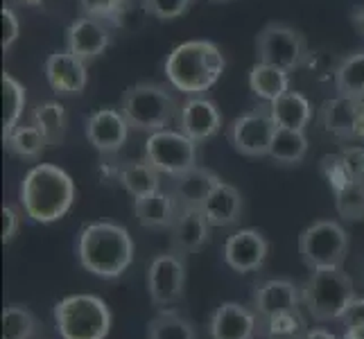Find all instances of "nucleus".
<instances>
[{
	"label": "nucleus",
	"mask_w": 364,
	"mask_h": 339,
	"mask_svg": "<svg viewBox=\"0 0 364 339\" xmlns=\"http://www.w3.org/2000/svg\"><path fill=\"white\" fill-rule=\"evenodd\" d=\"M36 317L25 306H9L3 312V339H32L36 335Z\"/></svg>",
	"instance_id": "obj_35"
},
{
	"label": "nucleus",
	"mask_w": 364,
	"mask_h": 339,
	"mask_svg": "<svg viewBox=\"0 0 364 339\" xmlns=\"http://www.w3.org/2000/svg\"><path fill=\"white\" fill-rule=\"evenodd\" d=\"M299 254L310 269L342 267L348 254V235L333 220H319L299 235Z\"/></svg>",
	"instance_id": "obj_7"
},
{
	"label": "nucleus",
	"mask_w": 364,
	"mask_h": 339,
	"mask_svg": "<svg viewBox=\"0 0 364 339\" xmlns=\"http://www.w3.org/2000/svg\"><path fill=\"white\" fill-rule=\"evenodd\" d=\"M306 333L308 325L306 319L301 317L299 308L274 315L260 323V335H265L267 339H304Z\"/></svg>",
	"instance_id": "obj_33"
},
{
	"label": "nucleus",
	"mask_w": 364,
	"mask_h": 339,
	"mask_svg": "<svg viewBox=\"0 0 364 339\" xmlns=\"http://www.w3.org/2000/svg\"><path fill=\"white\" fill-rule=\"evenodd\" d=\"M61 339H105L111 330V310L100 296L73 294L55 306Z\"/></svg>",
	"instance_id": "obj_6"
},
{
	"label": "nucleus",
	"mask_w": 364,
	"mask_h": 339,
	"mask_svg": "<svg viewBox=\"0 0 364 339\" xmlns=\"http://www.w3.org/2000/svg\"><path fill=\"white\" fill-rule=\"evenodd\" d=\"M204 215L210 226H231L242 217L245 210V199L237 188L231 183L220 181V185L210 193V197L202 206Z\"/></svg>",
	"instance_id": "obj_23"
},
{
	"label": "nucleus",
	"mask_w": 364,
	"mask_h": 339,
	"mask_svg": "<svg viewBox=\"0 0 364 339\" xmlns=\"http://www.w3.org/2000/svg\"><path fill=\"white\" fill-rule=\"evenodd\" d=\"M355 298V287L342 267L312 269L304 287V303L315 321L342 319L344 310Z\"/></svg>",
	"instance_id": "obj_5"
},
{
	"label": "nucleus",
	"mask_w": 364,
	"mask_h": 339,
	"mask_svg": "<svg viewBox=\"0 0 364 339\" xmlns=\"http://www.w3.org/2000/svg\"><path fill=\"white\" fill-rule=\"evenodd\" d=\"M129 122L124 120L120 109L105 107L86 118L84 131L89 141L100 154H116L127 143L129 136Z\"/></svg>",
	"instance_id": "obj_13"
},
{
	"label": "nucleus",
	"mask_w": 364,
	"mask_h": 339,
	"mask_svg": "<svg viewBox=\"0 0 364 339\" xmlns=\"http://www.w3.org/2000/svg\"><path fill=\"white\" fill-rule=\"evenodd\" d=\"M170 195L179 208H202L210 193L220 185V177L208 168H191L177 177H170Z\"/></svg>",
	"instance_id": "obj_18"
},
{
	"label": "nucleus",
	"mask_w": 364,
	"mask_h": 339,
	"mask_svg": "<svg viewBox=\"0 0 364 339\" xmlns=\"http://www.w3.org/2000/svg\"><path fill=\"white\" fill-rule=\"evenodd\" d=\"M147 339H197V330L191 319L181 312L163 308L147 325Z\"/></svg>",
	"instance_id": "obj_30"
},
{
	"label": "nucleus",
	"mask_w": 364,
	"mask_h": 339,
	"mask_svg": "<svg viewBox=\"0 0 364 339\" xmlns=\"http://www.w3.org/2000/svg\"><path fill=\"white\" fill-rule=\"evenodd\" d=\"M360 102L362 99H348L342 95L326 99L319 109L321 127L328 134L342 138V141H355L358 120H360Z\"/></svg>",
	"instance_id": "obj_21"
},
{
	"label": "nucleus",
	"mask_w": 364,
	"mask_h": 339,
	"mask_svg": "<svg viewBox=\"0 0 364 339\" xmlns=\"http://www.w3.org/2000/svg\"><path fill=\"white\" fill-rule=\"evenodd\" d=\"M276 129L279 127L272 118L269 104H262L235 118L227 127V138L237 154L267 156Z\"/></svg>",
	"instance_id": "obj_10"
},
{
	"label": "nucleus",
	"mask_w": 364,
	"mask_h": 339,
	"mask_svg": "<svg viewBox=\"0 0 364 339\" xmlns=\"http://www.w3.org/2000/svg\"><path fill=\"white\" fill-rule=\"evenodd\" d=\"M111 43V32L105 21L93 16H82L66 32V50L84 61H93L105 53Z\"/></svg>",
	"instance_id": "obj_19"
},
{
	"label": "nucleus",
	"mask_w": 364,
	"mask_h": 339,
	"mask_svg": "<svg viewBox=\"0 0 364 339\" xmlns=\"http://www.w3.org/2000/svg\"><path fill=\"white\" fill-rule=\"evenodd\" d=\"M145 161L152 163L161 174L177 177L197 166V143L183 131H154L145 141Z\"/></svg>",
	"instance_id": "obj_9"
},
{
	"label": "nucleus",
	"mask_w": 364,
	"mask_h": 339,
	"mask_svg": "<svg viewBox=\"0 0 364 339\" xmlns=\"http://www.w3.org/2000/svg\"><path fill=\"white\" fill-rule=\"evenodd\" d=\"M134 240L129 231L114 222L86 224L77 237L80 265L100 279H118L134 262Z\"/></svg>",
	"instance_id": "obj_1"
},
{
	"label": "nucleus",
	"mask_w": 364,
	"mask_h": 339,
	"mask_svg": "<svg viewBox=\"0 0 364 339\" xmlns=\"http://www.w3.org/2000/svg\"><path fill=\"white\" fill-rule=\"evenodd\" d=\"M21 229V212L16 206H3V242L9 244L18 235Z\"/></svg>",
	"instance_id": "obj_42"
},
{
	"label": "nucleus",
	"mask_w": 364,
	"mask_h": 339,
	"mask_svg": "<svg viewBox=\"0 0 364 339\" xmlns=\"http://www.w3.org/2000/svg\"><path fill=\"white\" fill-rule=\"evenodd\" d=\"M208 3H227V0H208Z\"/></svg>",
	"instance_id": "obj_46"
},
{
	"label": "nucleus",
	"mask_w": 364,
	"mask_h": 339,
	"mask_svg": "<svg viewBox=\"0 0 364 339\" xmlns=\"http://www.w3.org/2000/svg\"><path fill=\"white\" fill-rule=\"evenodd\" d=\"M84 16H93L100 21L120 18L122 9L127 7V0H80Z\"/></svg>",
	"instance_id": "obj_37"
},
{
	"label": "nucleus",
	"mask_w": 364,
	"mask_h": 339,
	"mask_svg": "<svg viewBox=\"0 0 364 339\" xmlns=\"http://www.w3.org/2000/svg\"><path fill=\"white\" fill-rule=\"evenodd\" d=\"M208 333L210 339H254L260 335V317L256 310L227 301L213 312Z\"/></svg>",
	"instance_id": "obj_14"
},
{
	"label": "nucleus",
	"mask_w": 364,
	"mask_h": 339,
	"mask_svg": "<svg viewBox=\"0 0 364 339\" xmlns=\"http://www.w3.org/2000/svg\"><path fill=\"white\" fill-rule=\"evenodd\" d=\"M269 254L267 237L256 229H240L227 237L222 249L224 262L237 274L256 271L265 265Z\"/></svg>",
	"instance_id": "obj_12"
},
{
	"label": "nucleus",
	"mask_w": 364,
	"mask_h": 339,
	"mask_svg": "<svg viewBox=\"0 0 364 339\" xmlns=\"http://www.w3.org/2000/svg\"><path fill=\"white\" fill-rule=\"evenodd\" d=\"M249 89L254 91V95H258L265 102H274L279 99L283 93L290 91V75L283 68H276L269 64H258L249 70Z\"/></svg>",
	"instance_id": "obj_25"
},
{
	"label": "nucleus",
	"mask_w": 364,
	"mask_h": 339,
	"mask_svg": "<svg viewBox=\"0 0 364 339\" xmlns=\"http://www.w3.org/2000/svg\"><path fill=\"white\" fill-rule=\"evenodd\" d=\"M224 68L222 50L210 41H186L177 45L166 59V77L174 91L188 97L206 93L215 84Z\"/></svg>",
	"instance_id": "obj_3"
},
{
	"label": "nucleus",
	"mask_w": 364,
	"mask_h": 339,
	"mask_svg": "<svg viewBox=\"0 0 364 339\" xmlns=\"http://www.w3.org/2000/svg\"><path fill=\"white\" fill-rule=\"evenodd\" d=\"M335 91L348 99H364V50H355L337 64Z\"/></svg>",
	"instance_id": "obj_26"
},
{
	"label": "nucleus",
	"mask_w": 364,
	"mask_h": 339,
	"mask_svg": "<svg viewBox=\"0 0 364 339\" xmlns=\"http://www.w3.org/2000/svg\"><path fill=\"white\" fill-rule=\"evenodd\" d=\"M120 183L134 199L161 190V172L149 161H136L124 166L120 172Z\"/></svg>",
	"instance_id": "obj_29"
},
{
	"label": "nucleus",
	"mask_w": 364,
	"mask_h": 339,
	"mask_svg": "<svg viewBox=\"0 0 364 339\" xmlns=\"http://www.w3.org/2000/svg\"><path fill=\"white\" fill-rule=\"evenodd\" d=\"M186 258L166 251L159 254L147 267V292L156 308H168L179 303L186 292Z\"/></svg>",
	"instance_id": "obj_11"
},
{
	"label": "nucleus",
	"mask_w": 364,
	"mask_h": 339,
	"mask_svg": "<svg viewBox=\"0 0 364 339\" xmlns=\"http://www.w3.org/2000/svg\"><path fill=\"white\" fill-rule=\"evenodd\" d=\"M222 129V113L218 104L208 97L193 95L181 104L179 131H183L195 143H204Z\"/></svg>",
	"instance_id": "obj_16"
},
{
	"label": "nucleus",
	"mask_w": 364,
	"mask_h": 339,
	"mask_svg": "<svg viewBox=\"0 0 364 339\" xmlns=\"http://www.w3.org/2000/svg\"><path fill=\"white\" fill-rule=\"evenodd\" d=\"M304 339H337L331 330H323V328H312L306 333Z\"/></svg>",
	"instance_id": "obj_43"
},
{
	"label": "nucleus",
	"mask_w": 364,
	"mask_h": 339,
	"mask_svg": "<svg viewBox=\"0 0 364 339\" xmlns=\"http://www.w3.org/2000/svg\"><path fill=\"white\" fill-rule=\"evenodd\" d=\"M304 294L299 292V287L292 281L285 279H272L256 287L254 294V310L258 312L260 323L267 321L274 315H281L287 310H296Z\"/></svg>",
	"instance_id": "obj_20"
},
{
	"label": "nucleus",
	"mask_w": 364,
	"mask_h": 339,
	"mask_svg": "<svg viewBox=\"0 0 364 339\" xmlns=\"http://www.w3.org/2000/svg\"><path fill=\"white\" fill-rule=\"evenodd\" d=\"M319 168H321V174L326 177V181L331 183L333 193L340 190L342 185H346L350 179H353V174L348 172L346 161H344L342 154H328V156H323L321 163H319Z\"/></svg>",
	"instance_id": "obj_36"
},
{
	"label": "nucleus",
	"mask_w": 364,
	"mask_h": 339,
	"mask_svg": "<svg viewBox=\"0 0 364 339\" xmlns=\"http://www.w3.org/2000/svg\"><path fill=\"white\" fill-rule=\"evenodd\" d=\"M342 325L346 330H364V298H353L342 315Z\"/></svg>",
	"instance_id": "obj_40"
},
{
	"label": "nucleus",
	"mask_w": 364,
	"mask_h": 339,
	"mask_svg": "<svg viewBox=\"0 0 364 339\" xmlns=\"http://www.w3.org/2000/svg\"><path fill=\"white\" fill-rule=\"evenodd\" d=\"M335 208L346 222L364 220V179H350L340 190H335Z\"/></svg>",
	"instance_id": "obj_34"
},
{
	"label": "nucleus",
	"mask_w": 364,
	"mask_h": 339,
	"mask_svg": "<svg viewBox=\"0 0 364 339\" xmlns=\"http://www.w3.org/2000/svg\"><path fill=\"white\" fill-rule=\"evenodd\" d=\"M145 9L159 21H174L191 9L193 0H143Z\"/></svg>",
	"instance_id": "obj_38"
},
{
	"label": "nucleus",
	"mask_w": 364,
	"mask_h": 339,
	"mask_svg": "<svg viewBox=\"0 0 364 339\" xmlns=\"http://www.w3.org/2000/svg\"><path fill=\"white\" fill-rule=\"evenodd\" d=\"M308 154V138L306 131L299 129H276L274 141L269 147V158L281 166H299Z\"/></svg>",
	"instance_id": "obj_28"
},
{
	"label": "nucleus",
	"mask_w": 364,
	"mask_h": 339,
	"mask_svg": "<svg viewBox=\"0 0 364 339\" xmlns=\"http://www.w3.org/2000/svg\"><path fill=\"white\" fill-rule=\"evenodd\" d=\"M0 18H3V53H7L21 34V21L16 16V11L9 7H3Z\"/></svg>",
	"instance_id": "obj_39"
},
{
	"label": "nucleus",
	"mask_w": 364,
	"mask_h": 339,
	"mask_svg": "<svg viewBox=\"0 0 364 339\" xmlns=\"http://www.w3.org/2000/svg\"><path fill=\"white\" fill-rule=\"evenodd\" d=\"M75 202V183L66 170L39 163L28 170L21 181V206L34 222L53 224L70 210Z\"/></svg>",
	"instance_id": "obj_2"
},
{
	"label": "nucleus",
	"mask_w": 364,
	"mask_h": 339,
	"mask_svg": "<svg viewBox=\"0 0 364 339\" xmlns=\"http://www.w3.org/2000/svg\"><path fill=\"white\" fill-rule=\"evenodd\" d=\"M18 3L25 7H36V5H43V0H18Z\"/></svg>",
	"instance_id": "obj_45"
},
{
	"label": "nucleus",
	"mask_w": 364,
	"mask_h": 339,
	"mask_svg": "<svg viewBox=\"0 0 364 339\" xmlns=\"http://www.w3.org/2000/svg\"><path fill=\"white\" fill-rule=\"evenodd\" d=\"M46 80L57 95H80L86 89L89 75L86 61L75 57L70 50H59L46 59Z\"/></svg>",
	"instance_id": "obj_15"
},
{
	"label": "nucleus",
	"mask_w": 364,
	"mask_h": 339,
	"mask_svg": "<svg viewBox=\"0 0 364 339\" xmlns=\"http://www.w3.org/2000/svg\"><path fill=\"white\" fill-rule=\"evenodd\" d=\"M3 138H5V147L11 154L28 158V161H36L48 147L43 134L36 129L34 124H18L14 131H9Z\"/></svg>",
	"instance_id": "obj_31"
},
{
	"label": "nucleus",
	"mask_w": 364,
	"mask_h": 339,
	"mask_svg": "<svg viewBox=\"0 0 364 339\" xmlns=\"http://www.w3.org/2000/svg\"><path fill=\"white\" fill-rule=\"evenodd\" d=\"M179 206L170 193H149L134 199V215L138 224L145 229H170L174 217H177Z\"/></svg>",
	"instance_id": "obj_22"
},
{
	"label": "nucleus",
	"mask_w": 364,
	"mask_h": 339,
	"mask_svg": "<svg viewBox=\"0 0 364 339\" xmlns=\"http://www.w3.org/2000/svg\"><path fill=\"white\" fill-rule=\"evenodd\" d=\"M3 136H7L21 124L25 111V86L9 72H3Z\"/></svg>",
	"instance_id": "obj_32"
},
{
	"label": "nucleus",
	"mask_w": 364,
	"mask_h": 339,
	"mask_svg": "<svg viewBox=\"0 0 364 339\" xmlns=\"http://www.w3.org/2000/svg\"><path fill=\"white\" fill-rule=\"evenodd\" d=\"M272 118L279 129H299L306 131V127L312 120V107L308 99L296 93V91H287L279 99L269 102Z\"/></svg>",
	"instance_id": "obj_24"
},
{
	"label": "nucleus",
	"mask_w": 364,
	"mask_h": 339,
	"mask_svg": "<svg viewBox=\"0 0 364 339\" xmlns=\"http://www.w3.org/2000/svg\"><path fill=\"white\" fill-rule=\"evenodd\" d=\"M120 111L132 129L149 136L166 129L181 107L168 86L156 82H138L122 93Z\"/></svg>",
	"instance_id": "obj_4"
},
{
	"label": "nucleus",
	"mask_w": 364,
	"mask_h": 339,
	"mask_svg": "<svg viewBox=\"0 0 364 339\" xmlns=\"http://www.w3.org/2000/svg\"><path fill=\"white\" fill-rule=\"evenodd\" d=\"M32 124L43 134L48 147H57L66 141L68 118H66V109L59 102H43L39 107H34Z\"/></svg>",
	"instance_id": "obj_27"
},
{
	"label": "nucleus",
	"mask_w": 364,
	"mask_h": 339,
	"mask_svg": "<svg viewBox=\"0 0 364 339\" xmlns=\"http://www.w3.org/2000/svg\"><path fill=\"white\" fill-rule=\"evenodd\" d=\"M342 339H364V330H346Z\"/></svg>",
	"instance_id": "obj_44"
},
{
	"label": "nucleus",
	"mask_w": 364,
	"mask_h": 339,
	"mask_svg": "<svg viewBox=\"0 0 364 339\" xmlns=\"http://www.w3.org/2000/svg\"><path fill=\"white\" fill-rule=\"evenodd\" d=\"M353 179H364V145H348L340 152Z\"/></svg>",
	"instance_id": "obj_41"
},
{
	"label": "nucleus",
	"mask_w": 364,
	"mask_h": 339,
	"mask_svg": "<svg viewBox=\"0 0 364 339\" xmlns=\"http://www.w3.org/2000/svg\"><path fill=\"white\" fill-rule=\"evenodd\" d=\"M256 57L260 64H269L290 72L308 59L306 36L290 25L269 23L256 36Z\"/></svg>",
	"instance_id": "obj_8"
},
{
	"label": "nucleus",
	"mask_w": 364,
	"mask_h": 339,
	"mask_svg": "<svg viewBox=\"0 0 364 339\" xmlns=\"http://www.w3.org/2000/svg\"><path fill=\"white\" fill-rule=\"evenodd\" d=\"M170 249L179 256L195 254L208 242L210 224L202 208H179L170 226Z\"/></svg>",
	"instance_id": "obj_17"
}]
</instances>
